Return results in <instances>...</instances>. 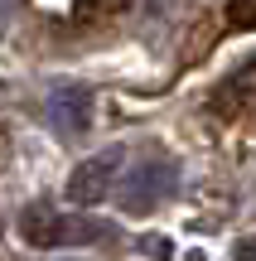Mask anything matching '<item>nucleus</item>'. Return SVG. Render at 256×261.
<instances>
[{
    "label": "nucleus",
    "mask_w": 256,
    "mask_h": 261,
    "mask_svg": "<svg viewBox=\"0 0 256 261\" xmlns=\"http://www.w3.org/2000/svg\"><path fill=\"white\" fill-rule=\"evenodd\" d=\"M19 232L29 247H92L106 242L111 227L102 218H82V213H53V208H29L19 218Z\"/></svg>",
    "instance_id": "f257e3e1"
},
{
    "label": "nucleus",
    "mask_w": 256,
    "mask_h": 261,
    "mask_svg": "<svg viewBox=\"0 0 256 261\" xmlns=\"http://www.w3.org/2000/svg\"><path fill=\"white\" fill-rule=\"evenodd\" d=\"M174 179H179L174 160L150 155V160H140V165H135L131 174L121 179V184H116V194H121L126 213H150L155 203H164V198L174 194Z\"/></svg>",
    "instance_id": "f03ea898"
},
{
    "label": "nucleus",
    "mask_w": 256,
    "mask_h": 261,
    "mask_svg": "<svg viewBox=\"0 0 256 261\" xmlns=\"http://www.w3.org/2000/svg\"><path fill=\"white\" fill-rule=\"evenodd\" d=\"M116 179H121V150L92 155L87 165L73 169V179H68V198H73V203H102L106 194H116Z\"/></svg>",
    "instance_id": "7ed1b4c3"
},
{
    "label": "nucleus",
    "mask_w": 256,
    "mask_h": 261,
    "mask_svg": "<svg viewBox=\"0 0 256 261\" xmlns=\"http://www.w3.org/2000/svg\"><path fill=\"white\" fill-rule=\"evenodd\" d=\"M48 112H53V121L63 126V130H82L87 116H92V97H87L82 87H63V92H53Z\"/></svg>",
    "instance_id": "20e7f679"
},
{
    "label": "nucleus",
    "mask_w": 256,
    "mask_h": 261,
    "mask_svg": "<svg viewBox=\"0 0 256 261\" xmlns=\"http://www.w3.org/2000/svg\"><path fill=\"white\" fill-rule=\"evenodd\" d=\"M227 24L232 29H256V0H227Z\"/></svg>",
    "instance_id": "39448f33"
},
{
    "label": "nucleus",
    "mask_w": 256,
    "mask_h": 261,
    "mask_svg": "<svg viewBox=\"0 0 256 261\" xmlns=\"http://www.w3.org/2000/svg\"><path fill=\"white\" fill-rule=\"evenodd\" d=\"M126 0H77V15L82 19H106V15H116Z\"/></svg>",
    "instance_id": "423d86ee"
},
{
    "label": "nucleus",
    "mask_w": 256,
    "mask_h": 261,
    "mask_svg": "<svg viewBox=\"0 0 256 261\" xmlns=\"http://www.w3.org/2000/svg\"><path fill=\"white\" fill-rule=\"evenodd\" d=\"M232 261H256V237H247V242H237V252H232Z\"/></svg>",
    "instance_id": "0eeeda50"
},
{
    "label": "nucleus",
    "mask_w": 256,
    "mask_h": 261,
    "mask_svg": "<svg viewBox=\"0 0 256 261\" xmlns=\"http://www.w3.org/2000/svg\"><path fill=\"white\" fill-rule=\"evenodd\" d=\"M145 252H150V256H169V242H160V237H145Z\"/></svg>",
    "instance_id": "6e6552de"
}]
</instances>
